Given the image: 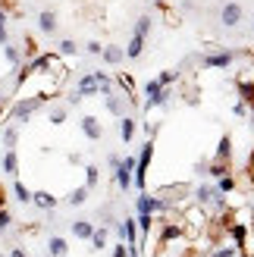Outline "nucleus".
I'll use <instances>...</instances> for the list:
<instances>
[{"instance_id":"nucleus-31","label":"nucleus","mask_w":254,"mask_h":257,"mask_svg":"<svg viewBox=\"0 0 254 257\" xmlns=\"http://www.w3.org/2000/svg\"><path fill=\"white\" fill-rule=\"evenodd\" d=\"M94 79H97V85H100V94H110L113 91V79L107 72H94Z\"/></svg>"},{"instance_id":"nucleus-25","label":"nucleus","mask_w":254,"mask_h":257,"mask_svg":"<svg viewBox=\"0 0 254 257\" xmlns=\"http://www.w3.org/2000/svg\"><path fill=\"white\" fill-rule=\"evenodd\" d=\"M235 254H238V245H223V241H220L207 257H235Z\"/></svg>"},{"instance_id":"nucleus-11","label":"nucleus","mask_w":254,"mask_h":257,"mask_svg":"<svg viewBox=\"0 0 254 257\" xmlns=\"http://www.w3.org/2000/svg\"><path fill=\"white\" fill-rule=\"evenodd\" d=\"M32 204L38 210H57V198L50 195V191H35L32 195Z\"/></svg>"},{"instance_id":"nucleus-20","label":"nucleus","mask_w":254,"mask_h":257,"mask_svg":"<svg viewBox=\"0 0 254 257\" xmlns=\"http://www.w3.org/2000/svg\"><path fill=\"white\" fill-rule=\"evenodd\" d=\"M4 57H7V63H10V66H22V50L16 47V44H4Z\"/></svg>"},{"instance_id":"nucleus-4","label":"nucleus","mask_w":254,"mask_h":257,"mask_svg":"<svg viewBox=\"0 0 254 257\" xmlns=\"http://www.w3.org/2000/svg\"><path fill=\"white\" fill-rule=\"evenodd\" d=\"M245 19V7L242 4H235V0H229V4H223L220 10V22H223V29H235L238 22Z\"/></svg>"},{"instance_id":"nucleus-8","label":"nucleus","mask_w":254,"mask_h":257,"mask_svg":"<svg viewBox=\"0 0 254 257\" xmlns=\"http://www.w3.org/2000/svg\"><path fill=\"white\" fill-rule=\"evenodd\" d=\"M38 29H41V35H54L57 32V13L54 10H41L38 13Z\"/></svg>"},{"instance_id":"nucleus-9","label":"nucleus","mask_w":254,"mask_h":257,"mask_svg":"<svg viewBox=\"0 0 254 257\" xmlns=\"http://www.w3.org/2000/svg\"><path fill=\"white\" fill-rule=\"evenodd\" d=\"M119 232H122V238H125V245H129V248L138 245V220H132V216H129V220H122L119 223Z\"/></svg>"},{"instance_id":"nucleus-47","label":"nucleus","mask_w":254,"mask_h":257,"mask_svg":"<svg viewBox=\"0 0 254 257\" xmlns=\"http://www.w3.org/2000/svg\"><path fill=\"white\" fill-rule=\"evenodd\" d=\"M248 173H251V185H254V151H251V163H248Z\"/></svg>"},{"instance_id":"nucleus-35","label":"nucleus","mask_w":254,"mask_h":257,"mask_svg":"<svg viewBox=\"0 0 254 257\" xmlns=\"http://www.w3.org/2000/svg\"><path fill=\"white\" fill-rule=\"evenodd\" d=\"M176 79H179V72H173V69H163V72L157 75V82H160L163 88H170V85H173Z\"/></svg>"},{"instance_id":"nucleus-19","label":"nucleus","mask_w":254,"mask_h":257,"mask_svg":"<svg viewBox=\"0 0 254 257\" xmlns=\"http://www.w3.org/2000/svg\"><path fill=\"white\" fill-rule=\"evenodd\" d=\"M47 251L54 254V257H66L69 254V245H66V238H60V235H54L47 241Z\"/></svg>"},{"instance_id":"nucleus-24","label":"nucleus","mask_w":254,"mask_h":257,"mask_svg":"<svg viewBox=\"0 0 254 257\" xmlns=\"http://www.w3.org/2000/svg\"><path fill=\"white\" fill-rule=\"evenodd\" d=\"M151 25H154V22H151V16H138V19H135V29H132V35H138V38H148V35H151Z\"/></svg>"},{"instance_id":"nucleus-26","label":"nucleus","mask_w":254,"mask_h":257,"mask_svg":"<svg viewBox=\"0 0 254 257\" xmlns=\"http://www.w3.org/2000/svg\"><path fill=\"white\" fill-rule=\"evenodd\" d=\"M138 229H142V238H148V232L154 229V213H138Z\"/></svg>"},{"instance_id":"nucleus-1","label":"nucleus","mask_w":254,"mask_h":257,"mask_svg":"<svg viewBox=\"0 0 254 257\" xmlns=\"http://www.w3.org/2000/svg\"><path fill=\"white\" fill-rule=\"evenodd\" d=\"M44 100H47V94L19 97L16 104H10V110H7V119H10V122H29V119H32V113H38V110L44 107Z\"/></svg>"},{"instance_id":"nucleus-5","label":"nucleus","mask_w":254,"mask_h":257,"mask_svg":"<svg viewBox=\"0 0 254 257\" xmlns=\"http://www.w3.org/2000/svg\"><path fill=\"white\" fill-rule=\"evenodd\" d=\"M104 107L113 113V116H125L129 97H125V94H116V91H110V94H104Z\"/></svg>"},{"instance_id":"nucleus-33","label":"nucleus","mask_w":254,"mask_h":257,"mask_svg":"<svg viewBox=\"0 0 254 257\" xmlns=\"http://www.w3.org/2000/svg\"><path fill=\"white\" fill-rule=\"evenodd\" d=\"M16 141H19V128H16V125L4 128V145H7V148H16Z\"/></svg>"},{"instance_id":"nucleus-12","label":"nucleus","mask_w":254,"mask_h":257,"mask_svg":"<svg viewBox=\"0 0 254 257\" xmlns=\"http://www.w3.org/2000/svg\"><path fill=\"white\" fill-rule=\"evenodd\" d=\"M72 235L82 238V241H91V235H94V223H91V220H75V223H72Z\"/></svg>"},{"instance_id":"nucleus-42","label":"nucleus","mask_w":254,"mask_h":257,"mask_svg":"<svg viewBox=\"0 0 254 257\" xmlns=\"http://www.w3.org/2000/svg\"><path fill=\"white\" fill-rule=\"evenodd\" d=\"M107 163H110V170H116V166L122 163V157H119V154H110V157H107Z\"/></svg>"},{"instance_id":"nucleus-49","label":"nucleus","mask_w":254,"mask_h":257,"mask_svg":"<svg viewBox=\"0 0 254 257\" xmlns=\"http://www.w3.org/2000/svg\"><path fill=\"white\" fill-rule=\"evenodd\" d=\"M248 116H251V128H254V107H251V113H248Z\"/></svg>"},{"instance_id":"nucleus-27","label":"nucleus","mask_w":254,"mask_h":257,"mask_svg":"<svg viewBox=\"0 0 254 257\" xmlns=\"http://www.w3.org/2000/svg\"><path fill=\"white\" fill-rule=\"evenodd\" d=\"M13 195H16V201H19V204H29V201H32V191L25 188V185L19 182V179L13 182Z\"/></svg>"},{"instance_id":"nucleus-44","label":"nucleus","mask_w":254,"mask_h":257,"mask_svg":"<svg viewBox=\"0 0 254 257\" xmlns=\"http://www.w3.org/2000/svg\"><path fill=\"white\" fill-rule=\"evenodd\" d=\"M7 41H10V32H7V29H0V47H4Z\"/></svg>"},{"instance_id":"nucleus-18","label":"nucleus","mask_w":254,"mask_h":257,"mask_svg":"<svg viewBox=\"0 0 254 257\" xmlns=\"http://www.w3.org/2000/svg\"><path fill=\"white\" fill-rule=\"evenodd\" d=\"M229 157H232V138H229V135H223V138L217 141V160L229 163Z\"/></svg>"},{"instance_id":"nucleus-14","label":"nucleus","mask_w":254,"mask_h":257,"mask_svg":"<svg viewBox=\"0 0 254 257\" xmlns=\"http://www.w3.org/2000/svg\"><path fill=\"white\" fill-rule=\"evenodd\" d=\"M4 173L7 176L19 173V154H16V148H7V154H4Z\"/></svg>"},{"instance_id":"nucleus-36","label":"nucleus","mask_w":254,"mask_h":257,"mask_svg":"<svg viewBox=\"0 0 254 257\" xmlns=\"http://www.w3.org/2000/svg\"><path fill=\"white\" fill-rule=\"evenodd\" d=\"M50 122H54V125L66 122V107H54V110H50Z\"/></svg>"},{"instance_id":"nucleus-34","label":"nucleus","mask_w":254,"mask_h":257,"mask_svg":"<svg viewBox=\"0 0 254 257\" xmlns=\"http://www.w3.org/2000/svg\"><path fill=\"white\" fill-rule=\"evenodd\" d=\"M22 57H25V60H35V57H38V44H35V38H25V47H22Z\"/></svg>"},{"instance_id":"nucleus-7","label":"nucleus","mask_w":254,"mask_h":257,"mask_svg":"<svg viewBox=\"0 0 254 257\" xmlns=\"http://www.w3.org/2000/svg\"><path fill=\"white\" fill-rule=\"evenodd\" d=\"M82 135L91 138V141H100V138H104V125L97 122V116H82Z\"/></svg>"},{"instance_id":"nucleus-39","label":"nucleus","mask_w":254,"mask_h":257,"mask_svg":"<svg viewBox=\"0 0 254 257\" xmlns=\"http://www.w3.org/2000/svg\"><path fill=\"white\" fill-rule=\"evenodd\" d=\"M160 88H163V85H160V82H157V79H151V82H148V85H145V94H148V97H151V94H157V91H160Z\"/></svg>"},{"instance_id":"nucleus-15","label":"nucleus","mask_w":254,"mask_h":257,"mask_svg":"<svg viewBox=\"0 0 254 257\" xmlns=\"http://www.w3.org/2000/svg\"><path fill=\"white\" fill-rule=\"evenodd\" d=\"M173 94H170V88H160L157 94H151L148 100H145V110H154V107H167V100H170Z\"/></svg>"},{"instance_id":"nucleus-38","label":"nucleus","mask_w":254,"mask_h":257,"mask_svg":"<svg viewBox=\"0 0 254 257\" xmlns=\"http://www.w3.org/2000/svg\"><path fill=\"white\" fill-rule=\"evenodd\" d=\"M85 47H88V54H91V57H100V50H104V44H100V41H88Z\"/></svg>"},{"instance_id":"nucleus-46","label":"nucleus","mask_w":254,"mask_h":257,"mask_svg":"<svg viewBox=\"0 0 254 257\" xmlns=\"http://www.w3.org/2000/svg\"><path fill=\"white\" fill-rule=\"evenodd\" d=\"M10 257H29V254H25L22 248H13V251H10Z\"/></svg>"},{"instance_id":"nucleus-28","label":"nucleus","mask_w":254,"mask_h":257,"mask_svg":"<svg viewBox=\"0 0 254 257\" xmlns=\"http://www.w3.org/2000/svg\"><path fill=\"white\" fill-rule=\"evenodd\" d=\"M107 248V229H94L91 235V251H104Z\"/></svg>"},{"instance_id":"nucleus-51","label":"nucleus","mask_w":254,"mask_h":257,"mask_svg":"<svg viewBox=\"0 0 254 257\" xmlns=\"http://www.w3.org/2000/svg\"><path fill=\"white\" fill-rule=\"evenodd\" d=\"M251 32H254V25H251Z\"/></svg>"},{"instance_id":"nucleus-50","label":"nucleus","mask_w":254,"mask_h":257,"mask_svg":"<svg viewBox=\"0 0 254 257\" xmlns=\"http://www.w3.org/2000/svg\"><path fill=\"white\" fill-rule=\"evenodd\" d=\"M47 257H54V254H47Z\"/></svg>"},{"instance_id":"nucleus-40","label":"nucleus","mask_w":254,"mask_h":257,"mask_svg":"<svg viewBox=\"0 0 254 257\" xmlns=\"http://www.w3.org/2000/svg\"><path fill=\"white\" fill-rule=\"evenodd\" d=\"M110 257H129V245H116L110 251Z\"/></svg>"},{"instance_id":"nucleus-21","label":"nucleus","mask_w":254,"mask_h":257,"mask_svg":"<svg viewBox=\"0 0 254 257\" xmlns=\"http://www.w3.org/2000/svg\"><path fill=\"white\" fill-rule=\"evenodd\" d=\"M229 173V163H223V160H217L213 157V163H207V170H204V176H210V179H220V176H226Z\"/></svg>"},{"instance_id":"nucleus-37","label":"nucleus","mask_w":254,"mask_h":257,"mask_svg":"<svg viewBox=\"0 0 254 257\" xmlns=\"http://www.w3.org/2000/svg\"><path fill=\"white\" fill-rule=\"evenodd\" d=\"M232 113H235V116H238V119H245V116H248V113H251V107L245 104V100H238V104L232 107Z\"/></svg>"},{"instance_id":"nucleus-10","label":"nucleus","mask_w":254,"mask_h":257,"mask_svg":"<svg viewBox=\"0 0 254 257\" xmlns=\"http://www.w3.org/2000/svg\"><path fill=\"white\" fill-rule=\"evenodd\" d=\"M100 57H104L107 66H119V63L125 60V50H122V47H116V44H107L104 50H100Z\"/></svg>"},{"instance_id":"nucleus-23","label":"nucleus","mask_w":254,"mask_h":257,"mask_svg":"<svg viewBox=\"0 0 254 257\" xmlns=\"http://www.w3.org/2000/svg\"><path fill=\"white\" fill-rule=\"evenodd\" d=\"M57 54L60 57H75V54H79V44H75L72 38H63V41L57 44Z\"/></svg>"},{"instance_id":"nucleus-3","label":"nucleus","mask_w":254,"mask_h":257,"mask_svg":"<svg viewBox=\"0 0 254 257\" xmlns=\"http://www.w3.org/2000/svg\"><path fill=\"white\" fill-rule=\"evenodd\" d=\"M235 57H238V50H213V54H207L201 60V66L204 69H226L235 63Z\"/></svg>"},{"instance_id":"nucleus-13","label":"nucleus","mask_w":254,"mask_h":257,"mask_svg":"<svg viewBox=\"0 0 254 257\" xmlns=\"http://www.w3.org/2000/svg\"><path fill=\"white\" fill-rule=\"evenodd\" d=\"M135 128H138V122H135L132 116H119V138L125 141V145L135 138Z\"/></svg>"},{"instance_id":"nucleus-32","label":"nucleus","mask_w":254,"mask_h":257,"mask_svg":"<svg viewBox=\"0 0 254 257\" xmlns=\"http://www.w3.org/2000/svg\"><path fill=\"white\" fill-rule=\"evenodd\" d=\"M217 188L223 191V195H229V191H235V179H232L229 173H226V176H220V179H217Z\"/></svg>"},{"instance_id":"nucleus-43","label":"nucleus","mask_w":254,"mask_h":257,"mask_svg":"<svg viewBox=\"0 0 254 257\" xmlns=\"http://www.w3.org/2000/svg\"><path fill=\"white\" fill-rule=\"evenodd\" d=\"M7 110H10V100H7L4 94H0V116H4V113H7Z\"/></svg>"},{"instance_id":"nucleus-48","label":"nucleus","mask_w":254,"mask_h":257,"mask_svg":"<svg viewBox=\"0 0 254 257\" xmlns=\"http://www.w3.org/2000/svg\"><path fill=\"white\" fill-rule=\"evenodd\" d=\"M154 4H157L160 10H167V0H154Z\"/></svg>"},{"instance_id":"nucleus-2","label":"nucleus","mask_w":254,"mask_h":257,"mask_svg":"<svg viewBox=\"0 0 254 257\" xmlns=\"http://www.w3.org/2000/svg\"><path fill=\"white\" fill-rule=\"evenodd\" d=\"M151 160H154V141H145V145H142V157L135 160V173H132V185L142 188V191H145V182H148Z\"/></svg>"},{"instance_id":"nucleus-6","label":"nucleus","mask_w":254,"mask_h":257,"mask_svg":"<svg viewBox=\"0 0 254 257\" xmlns=\"http://www.w3.org/2000/svg\"><path fill=\"white\" fill-rule=\"evenodd\" d=\"M75 91L82 94V100H85V97H97V94H100V85H97V79H94V72H85L82 79H79V85H75Z\"/></svg>"},{"instance_id":"nucleus-17","label":"nucleus","mask_w":254,"mask_h":257,"mask_svg":"<svg viewBox=\"0 0 254 257\" xmlns=\"http://www.w3.org/2000/svg\"><path fill=\"white\" fill-rule=\"evenodd\" d=\"M145 41H148V38L132 35V41L125 44V57H129V60H138V57H142V50H145Z\"/></svg>"},{"instance_id":"nucleus-45","label":"nucleus","mask_w":254,"mask_h":257,"mask_svg":"<svg viewBox=\"0 0 254 257\" xmlns=\"http://www.w3.org/2000/svg\"><path fill=\"white\" fill-rule=\"evenodd\" d=\"M0 29H7V10L0 7Z\"/></svg>"},{"instance_id":"nucleus-22","label":"nucleus","mask_w":254,"mask_h":257,"mask_svg":"<svg viewBox=\"0 0 254 257\" xmlns=\"http://www.w3.org/2000/svg\"><path fill=\"white\" fill-rule=\"evenodd\" d=\"M251 232V229L245 226V223H235V220H229V235H232V241L235 245H242V238Z\"/></svg>"},{"instance_id":"nucleus-41","label":"nucleus","mask_w":254,"mask_h":257,"mask_svg":"<svg viewBox=\"0 0 254 257\" xmlns=\"http://www.w3.org/2000/svg\"><path fill=\"white\" fill-rule=\"evenodd\" d=\"M13 223V216H10V210H4V207H0V229H7Z\"/></svg>"},{"instance_id":"nucleus-29","label":"nucleus","mask_w":254,"mask_h":257,"mask_svg":"<svg viewBox=\"0 0 254 257\" xmlns=\"http://www.w3.org/2000/svg\"><path fill=\"white\" fill-rule=\"evenodd\" d=\"M97 182H100V170H97L94 163H91V166H85V185H88V188H94Z\"/></svg>"},{"instance_id":"nucleus-30","label":"nucleus","mask_w":254,"mask_h":257,"mask_svg":"<svg viewBox=\"0 0 254 257\" xmlns=\"http://www.w3.org/2000/svg\"><path fill=\"white\" fill-rule=\"evenodd\" d=\"M238 254H242V257H254V232H248V235L242 238V245H238Z\"/></svg>"},{"instance_id":"nucleus-16","label":"nucleus","mask_w":254,"mask_h":257,"mask_svg":"<svg viewBox=\"0 0 254 257\" xmlns=\"http://www.w3.org/2000/svg\"><path fill=\"white\" fill-rule=\"evenodd\" d=\"M88 191H91L88 185H79V188H72V191H69V198H66V204H69V207H82V204L88 201Z\"/></svg>"}]
</instances>
